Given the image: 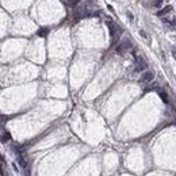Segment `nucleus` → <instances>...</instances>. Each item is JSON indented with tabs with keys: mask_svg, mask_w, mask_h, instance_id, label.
I'll return each mask as SVG.
<instances>
[{
	"mask_svg": "<svg viewBox=\"0 0 176 176\" xmlns=\"http://www.w3.org/2000/svg\"><path fill=\"white\" fill-rule=\"evenodd\" d=\"M171 10H172V7H171V6H167L165 8H163L161 11H158V12H157V16H163V15L168 14V12H169Z\"/></svg>",
	"mask_w": 176,
	"mask_h": 176,
	"instance_id": "423d86ee",
	"label": "nucleus"
},
{
	"mask_svg": "<svg viewBox=\"0 0 176 176\" xmlns=\"http://www.w3.org/2000/svg\"><path fill=\"white\" fill-rule=\"evenodd\" d=\"M141 35H142V37H145V38H148V35H146V34H145V33H144V31H141Z\"/></svg>",
	"mask_w": 176,
	"mask_h": 176,
	"instance_id": "9b49d317",
	"label": "nucleus"
},
{
	"mask_svg": "<svg viewBox=\"0 0 176 176\" xmlns=\"http://www.w3.org/2000/svg\"><path fill=\"white\" fill-rule=\"evenodd\" d=\"M127 16H129V19H130V21H133V15L130 14V12H127Z\"/></svg>",
	"mask_w": 176,
	"mask_h": 176,
	"instance_id": "9d476101",
	"label": "nucleus"
},
{
	"mask_svg": "<svg viewBox=\"0 0 176 176\" xmlns=\"http://www.w3.org/2000/svg\"><path fill=\"white\" fill-rule=\"evenodd\" d=\"M130 49H132V42L129 39H123L122 44H119L117 46V53L118 54H123V53H126Z\"/></svg>",
	"mask_w": 176,
	"mask_h": 176,
	"instance_id": "f03ea898",
	"label": "nucleus"
},
{
	"mask_svg": "<svg viewBox=\"0 0 176 176\" xmlns=\"http://www.w3.org/2000/svg\"><path fill=\"white\" fill-rule=\"evenodd\" d=\"M10 138H11V137H10V133H4V134L1 135V138H0V140L3 141V142H7Z\"/></svg>",
	"mask_w": 176,
	"mask_h": 176,
	"instance_id": "6e6552de",
	"label": "nucleus"
},
{
	"mask_svg": "<svg viewBox=\"0 0 176 176\" xmlns=\"http://www.w3.org/2000/svg\"><path fill=\"white\" fill-rule=\"evenodd\" d=\"M107 24H109V27H110V34H111V38H112V44H117L121 38L122 30H121L119 26H117V24L112 23V22H107Z\"/></svg>",
	"mask_w": 176,
	"mask_h": 176,
	"instance_id": "f257e3e1",
	"label": "nucleus"
},
{
	"mask_svg": "<svg viewBox=\"0 0 176 176\" xmlns=\"http://www.w3.org/2000/svg\"><path fill=\"white\" fill-rule=\"evenodd\" d=\"M164 22L168 24V27H169L171 30H176V21H172V22H169V21H167V19H164Z\"/></svg>",
	"mask_w": 176,
	"mask_h": 176,
	"instance_id": "0eeeda50",
	"label": "nucleus"
},
{
	"mask_svg": "<svg viewBox=\"0 0 176 176\" xmlns=\"http://www.w3.org/2000/svg\"><path fill=\"white\" fill-rule=\"evenodd\" d=\"M153 79H155V73H153L152 70H146V72H144V75L141 76L140 83L141 84H149V83L153 81Z\"/></svg>",
	"mask_w": 176,
	"mask_h": 176,
	"instance_id": "7ed1b4c3",
	"label": "nucleus"
},
{
	"mask_svg": "<svg viewBox=\"0 0 176 176\" xmlns=\"http://www.w3.org/2000/svg\"><path fill=\"white\" fill-rule=\"evenodd\" d=\"M146 62L144 61L142 58H137V65H135V68H134V72H142V70H145L146 69Z\"/></svg>",
	"mask_w": 176,
	"mask_h": 176,
	"instance_id": "20e7f679",
	"label": "nucleus"
},
{
	"mask_svg": "<svg viewBox=\"0 0 176 176\" xmlns=\"http://www.w3.org/2000/svg\"><path fill=\"white\" fill-rule=\"evenodd\" d=\"M158 96L161 98L163 102H164V103H168V102H169V100H168V96H167V94H165L164 89H158Z\"/></svg>",
	"mask_w": 176,
	"mask_h": 176,
	"instance_id": "39448f33",
	"label": "nucleus"
},
{
	"mask_svg": "<svg viewBox=\"0 0 176 176\" xmlns=\"http://www.w3.org/2000/svg\"><path fill=\"white\" fill-rule=\"evenodd\" d=\"M0 119H1V117H0Z\"/></svg>",
	"mask_w": 176,
	"mask_h": 176,
	"instance_id": "f8f14e48",
	"label": "nucleus"
},
{
	"mask_svg": "<svg viewBox=\"0 0 176 176\" xmlns=\"http://www.w3.org/2000/svg\"><path fill=\"white\" fill-rule=\"evenodd\" d=\"M47 33H49V29H42V30H39V31H38V35H41V37H45Z\"/></svg>",
	"mask_w": 176,
	"mask_h": 176,
	"instance_id": "1a4fd4ad",
	"label": "nucleus"
}]
</instances>
